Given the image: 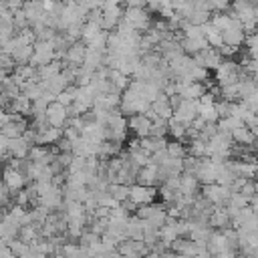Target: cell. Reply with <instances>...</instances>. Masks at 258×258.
Wrapping results in <instances>:
<instances>
[{
	"label": "cell",
	"instance_id": "cell-21",
	"mask_svg": "<svg viewBox=\"0 0 258 258\" xmlns=\"http://www.w3.org/2000/svg\"><path fill=\"white\" fill-rule=\"evenodd\" d=\"M10 121V113L6 109H0V127H4Z\"/></svg>",
	"mask_w": 258,
	"mask_h": 258
},
{
	"label": "cell",
	"instance_id": "cell-17",
	"mask_svg": "<svg viewBox=\"0 0 258 258\" xmlns=\"http://www.w3.org/2000/svg\"><path fill=\"white\" fill-rule=\"evenodd\" d=\"M165 151H167L169 159H183V157L187 155V151H185V145H183L181 141H167V145H165Z\"/></svg>",
	"mask_w": 258,
	"mask_h": 258
},
{
	"label": "cell",
	"instance_id": "cell-15",
	"mask_svg": "<svg viewBox=\"0 0 258 258\" xmlns=\"http://www.w3.org/2000/svg\"><path fill=\"white\" fill-rule=\"evenodd\" d=\"M185 127H187V125H183V123L175 121L173 117H171V119H167V135H171L175 141H181V139L185 137Z\"/></svg>",
	"mask_w": 258,
	"mask_h": 258
},
{
	"label": "cell",
	"instance_id": "cell-10",
	"mask_svg": "<svg viewBox=\"0 0 258 258\" xmlns=\"http://www.w3.org/2000/svg\"><path fill=\"white\" fill-rule=\"evenodd\" d=\"M135 183H139V185H145V187H155V185H157V165L149 163V165L141 167V169L137 171Z\"/></svg>",
	"mask_w": 258,
	"mask_h": 258
},
{
	"label": "cell",
	"instance_id": "cell-13",
	"mask_svg": "<svg viewBox=\"0 0 258 258\" xmlns=\"http://www.w3.org/2000/svg\"><path fill=\"white\" fill-rule=\"evenodd\" d=\"M230 137H232V143H234V145H254V137H256V133L248 131V129L242 125V127L234 129V131L230 133Z\"/></svg>",
	"mask_w": 258,
	"mask_h": 258
},
{
	"label": "cell",
	"instance_id": "cell-4",
	"mask_svg": "<svg viewBox=\"0 0 258 258\" xmlns=\"http://www.w3.org/2000/svg\"><path fill=\"white\" fill-rule=\"evenodd\" d=\"M175 121L183 123V125H189L196 117H198V101H183L173 109V115H171Z\"/></svg>",
	"mask_w": 258,
	"mask_h": 258
},
{
	"label": "cell",
	"instance_id": "cell-2",
	"mask_svg": "<svg viewBox=\"0 0 258 258\" xmlns=\"http://www.w3.org/2000/svg\"><path fill=\"white\" fill-rule=\"evenodd\" d=\"M157 196V187H145V185H139V183H133L129 185V196L127 200L133 202L137 208L139 206H149Z\"/></svg>",
	"mask_w": 258,
	"mask_h": 258
},
{
	"label": "cell",
	"instance_id": "cell-19",
	"mask_svg": "<svg viewBox=\"0 0 258 258\" xmlns=\"http://www.w3.org/2000/svg\"><path fill=\"white\" fill-rule=\"evenodd\" d=\"M198 117L204 123H218V113L214 109V105H198Z\"/></svg>",
	"mask_w": 258,
	"mask_h": 258
},
{
	"label": "cell",
	"instance_id": "cell-20",
	"mask_svg": "<svg viewBox=\"0 0 258 258\" xmlns=\"http://www.w3.org/2000/svg\"><path fill=\"white\" fill-rule=\"evenodd\" d=\"M240 196H244L246 200H250L252 196H256V185H254V179H248L244 185H242V189L238 191Z\"/></svg>",
	"mask_w": 258,
	"mask_h": 258
},
{
	"label": "cell",
	"instance_id": "cell-18",
	"mask_svg": "<svg viewBox=\"0 0 258 258\" xmlns=\"http://www.w3.org/2000/svg\"><path fill=\"white\" fill-rule=\"evenodd\" d=\"M107 194H109L117 204H121V202H125V200H127V196H129V185L111 183V185L107 187Z\"/></svg>",
	"mask_w": 258,
	"mask_h": 258
},
{
	"label": "cell",
	"instance_id": "cell-3",
	"mask_svg": "<svg viewBox=\"0 0 258 258\" xmlns=\"http://www.w3.org/2000/svg\"><path fill=\"white\" fill-rule=\"evenodd\" d=\"M44 117H46V125L48 127H54V129H62L67 125V107L58 105V103H48L46 111H44Z\"/></svg>",
	"mask_w": 258,
	"mask_h": 258
},
{
	"label": "cell",
	"instance_id": "cell-1",
	"mask_svg": "<svg viewBox=\"0 0 258 258\" xmlns=\"http://www.w3.org/2000/svg\"><path fill=\"white\" fill-rule=\"evenodd\" d=\"M216 81H218L220 87L236 85V83L240 81V67H238L234 60H230V58L222 60V62L218 64V69H216Z\"/></svg>",
	"mask_w": 258,
	"mask_h": 258
},
{
	"label": "cell",
	"instance_id": "cell-7",
	"mask_svg": "<svg viewBox=\"0 0 258 258\" xmlns=\"http://www.w3.org/2000/svg\"><path fill=\"white\" fill-rule=\"evenodd\" d=\"M149 127H151V121L145 115H131L127 119V129L133 131L137 139L149 137Z\"/></svg>",
	"mask_w": 258,
	"mask_h": 258
},
{
	"label": "cell",
	"instance_id": "cell-16",
	"mask_svg": "<svg viewBox=\"0 0 258 258\" xmlns=\"http://www.w3.org/2000/svg\"><path fill=\"white\" fill-rule=\"evenodd\" d=\"M206 145H208V143H204V141H200V139H191V141L185 145V151H187L189 157L202 159V157H206Z\"/></svg>",
	"mask_w": 258,
	"mask_h": 258
},
{
	"label": "cell",
	"instance_id": "cell-12",
	"mask_svg": "<svg viewBox=\"0 0 258 258\" xmlns=\"http://www.w3.org/2000/svg\"><path fill=\"white\" fill-rule=\"evenodd\" d=\"M206 91H208V89H206V83H189V85H185L177 95H179L183 101H198Z\"/></svg>",
	"mask_w": 258,
	"mask_h": 258
},
{
	"label": "cell",
	"instance_id": "cell-5",
	"mask_svg": "<svg viewBox=\"0 0 258 258\" xmlns=\"http://www.w3.org/2000/svg\"><path fill=\"white\" fill-rule=\"evenodd\" d=\"M24 183H26L24 173H20V171H16V169H12V167H4V169H2V185H4L10 194L20 191V189L24 187Z\"/></svg>",
	"mask_w": 258,
	"mask_h": 258
},
{
	"label": "cell",
	"instance_id": "cell-8",
	"mask_svg": "<svg viewBox=\"0 0 258 258\" xmlns=\"http://www.w3.org/2000/svg\"><path fill=\"white\" fill-rule=\"evenodd\" d=\"M222 34V44L224 46H232V48H238V46H242V42H244V32H242V26H240V22H236L234 26H230L228 30H224V32H220Z\"/></svg>",
	"mask_w": 258,
	"mask_h": 258
},
{
	"label": "cell",
	"instance_id": "cell-14",
	"mask_svg": "<svg viewBox=\"0 0 258 258\" xmlns=\"http://www.w3.org/2000/svg\"><path fill=\"white\" fill-rule=\"evenodd\" d=\"M198 189V179L189 173H181L179 175V196H196Z\"/></svg>",
	"mask_w": 258,
	"mask_h": 258
},
{
	"label": "cell",
	"instance_id": "cell-9",
	"mask_svg": "<svg viewBox=\"0 0 258 258\" xmlns=\"http://www.w3.org/2000/svg\"><path fill=\"white\" fill-rule=\"evenodd\" d=\"M62 139V129H54V127H44L42 131H36V139L34 145H56Z\"/></svg>",
	"mask_w": 258,
	"mask_h": 258
},
{
	"label": "cell",
	"instance_id": "cell-11",
	"mask_svg": "<svg viewBox=\"0 0 258 258\" xmlns=\"http://www.w3.org/2000/svg\"><path fill=\"white\" fill-rule=\"evenodd\" d=\"M28 149H30V145H28V143L22 139V135H20V137L8 141L6 153H8L12 159H26V157H28Z\"/></svg>",
	"mask_w": 258,
	"mask_h": 258
},
{
	"label": "cell",
	"instance_id": "cell-6",
	"mask_svg": "<svg viewBox=\"0 0 258 258\" xmlns=\"http://www.w3.org/2000/svg\"><path fill=\"white\" fill-rule=\"evenodd\" d=\"M87 54V44L83 40H77L69 46V50L64 52V67H81Z\"/></svg>",
	"mask_w": 258,
	"mask_h": 258
}]
</instances>
